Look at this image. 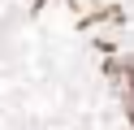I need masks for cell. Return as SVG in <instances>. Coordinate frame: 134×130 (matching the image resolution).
Here are the masks:
<instances>
[{
    "label": "cell",
    "mask_w": 134,
    "mask_h": 130,
    "mask_svg": "<svg viewBox=\"0 0 134 130\" xmlns=\"http://www.w3.org/2000/svg\"><path fill=\"white\" fill-rule=\"evenodd\" d=\"M117 82H121L125 100H130V113H134V61H125V65H117Z\"/></svg>",
    "instance_id": "1"
}]
</instances>
